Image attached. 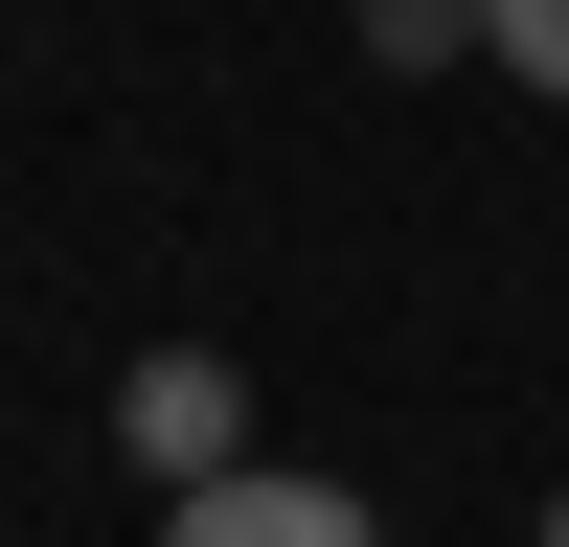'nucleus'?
Instances as JSON below:
<instances>
[{"mask_svg": "<svg viewBox=\"0 0 569 547\" xmlns=\"http://www.w3.org/2000/svg\"><path fill=\"white\" fill-rule=\"evenodd\" d=\"M114 434L160 456V501H206V479H251V410H228V365H206V342H160V365H137V388H114Z\"/></svg>", "mask_w": 569, "mask_h": 547, "instance_id": "nucleus-1", "label": "nucleus"}, {"mask_svg": "<svg viewBox=\"0 0 569 547\" xmlns=\"http://www.w3.org/2000/svg\"><path fill=\"white\" fill-rule=\"evenodd\" d=\"M160 547H388L342 479H297V456H251V479H206V501H160Z\"/></svg>", "mask_w": 569, "mask_h": 547, "instance_id": "nucleus-2", "label": "nucleus"}, {"mask_svg": "<svg viewBox=\"0 0 569 547\" xmlns=\"http://www.w3.org/2000/svg\"><path fill=\"white\" fill-rule=\"evenodd\" d=\"M479 46H501L525 91H569V0H479Z\"/></svg>", "mask_w": 569, "mask_h": 547, "instance_id": "nucleus-3", "label": "nucleus"}, {"mask_svg": "<svg viewBox=\"0 0 569 547\" xmlns=\"http://www.w3.org/2000/svg\"><path fill=\"white\" fill-rule=\"evenodd\" d=\"M547 547H569V501H547Z\"/></svg>", "mask_w": 569, "mask_h": 547, "instance_id": "nucleus-4", "label": "nucleus"}]
</instances>
